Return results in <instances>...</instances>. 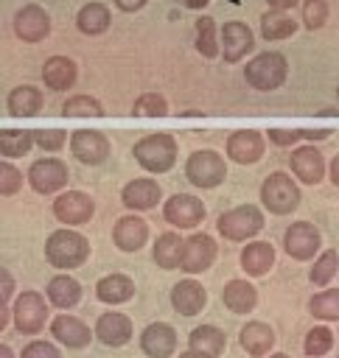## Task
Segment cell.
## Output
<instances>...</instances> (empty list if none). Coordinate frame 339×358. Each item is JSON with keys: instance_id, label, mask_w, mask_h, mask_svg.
Returning a JSON list of instances; mask_svg holds the SVG:
<instances>
[{"instance_id": "obj_1", "label": "cell", "mask_w": 339, "mask_h": 358, "mask_svg": "<svg viewBox=\"0 0 339 358\" xmlns=\"http://www.w3.org/2000/svg\"><path fill=\"white\" fill-rule=\"evenodd\" d=\"M87 238L73 232V229H56L50 238H48V246H45V255L48 260L56 266V268H76L87 260Z\"/></svg>"}, {"instance_id": "obj_2", "label": "cell", "mask_w": 339, "mask_h": 358, "mask_svg": "<svg viewBox=\"0 0 339 358\" xmlns=\"http://www.w3.org/2000/svg\"><path fill=\"white\" fill-rule=\"evenodd\" d=\"M134 157H137V162H140L146 171L162 173V171H168V168L174 165V159H177V143H174L171 134L157 131V134L143 137V140L134 145Z\"/></svg>"}, {"instance_id": "obj_3", "label": "cell", "mask_w": 339, "mask_h": 358, "mask_svg": "<svg viewBox=\"0 0 339 358\" xmlns=\"http://www.w3.org/2000/svg\"><path fill=\"white\" fill-rule=\"evenodd\" d=\"M247 81L255 87V90H277L283 81H286V59L277 53V50H269V53H258L247 70H244Z\"/></svg>"}, {"instance_id": "obj_4", "label": "cell", "mask_w": 339, "mask_h": 358, "mask_svg": "<svg viewBox=\"0 0 339 358\" xmlns=\"http://www.w3.org/2000/svg\"><path fill=\"white\" fill-rule=\"evenodd\" d=\"M261 199L275 215H286L300 204V190L286 173H269L261 187Z\"/></svg>"}, {"instance_id": "obj_5", "label": "cell", "mask_w": 339, "mask_h": 358, "mask_svg": "<svg viewBox=\"0 0 339 358\" xmlns=\"http://www.w3.org/2000/svg\"><path fill=\"white\" fill-rule=\"evenodd\" d=\"M185 173L196 187H216L227 176V165L216 151L205 148V151H196V154L188 157Z\"/></svg>"}, {"instance_id": "obj_6", "label": "cell", "mask_w": 339, "mask_h": 358, "mask_svg": "<svg viewBox=\"0 0 339 358\" xmlns=\"http://www.w3.org/2000/svg\"><path fill=\"white\" fill-rule=\"evenodd\" d=\"M261 227H263V215L252 204L235 207V210H230V213H224L219 218V232L224 238H230V241H244V238L255 235Z\"/></svg>"}, {"instance_id": "obj_7", "label": "cell", "mask_w": 339, "mask_h": 358, "mask_svg": "<svg viewBox=\"0 0 339 358\" xmlns=\"http://www.w3.org/2000/svg\"><path fill=\"white\" fill-rule=\"evenodd\" d=\"M11 313H14L17 330L25 333V336H31V333H39V330H42L48 308H45V299H42L36 291H25V294L17 296Z\"/></svg>"}, {"instance_id": "obj_8", "label": "cell", "mask_w": 339, "mask_h": 358, "mask_svg": "<svg viewBox=\"0 0 339 358\" xmlns=\"http://www.w3.org/2000/svg\"><path fill=\"white\" fill-rule=\"evenodd\" d=\"M14 34L22 39V42H42L48 34H50V20H48V11L36 3L31 6H22L17 14H14Z\"/></svg>"}, {"instance_id": "obj_9", "label": "cell", "mask_w": 339, "mask_h": 358, "mask_svg": "<svg viewBox=\"0 0 339 358\" xmlns=\"http://www.w3.org/2000/svg\"><path fill=\"white\" fill-rule=\"evenodd\" d=\"M28 182L36 193H53L67 182V165L62 159H53V157L36 159L28 168Z\"/></svg>"}, {"instance_id": "obj_10", "label": "cell", "mask_w": 339, "mask_h": 358, "mask_svg": "<svg viewBox=\"0 0 339 358\" xmlns=\"http://www.w3.org/2000/svg\"><path fill=\"white\" fill-rule=\"evenodd\" d=\"M165 221L179 227V229H191L196 227L202 218H205V204L196 199V196H188V193H177L165 201Z\"/></svg>"}, {"instance_id": "obj_11", "label": "cell", "mask_w": 339, "mask_h": 358, "mask_svg": "<svg viewBox=\"0 0 339 358\" xmlns=\"http://www.w3.org/2000/svg\"><path fill=\"white\" fill-rule=\"evenodd\" d=\"M70 148H73V154H76L84 165H98V162H104L106 154H109L106 137H104L101 131H92V129H78V131H73Z\"/></svg>"}, {"instance_id": "obj_12", "label": "cell", "mask_w": 339, "mask_h": 358, "mask_svg": "<svg viewBox=\"0 0 339 358\" xmlns=\"http://www.w3.org/2000/svg\"><path fill=\"white\" fill-rule=\"evenodd\" d=\"M252 42L255 39H252V31L247 28V22H241V20L224 22V28H221V53L230 64L241 62L252 50Z\"/></svg>"}, {"instance_id": "obj_13", "label": "cell", "mask_w": 339, "mask_h": 358, "mask_svg": "<svg viewBox=\"0 0 339 358\" xmlns=\"http://www.w3.org/2000/svg\"><path fill=\"white\" fill-rule=\"evenodd\" d=\"M216 257V243L210 235H193L182 243V257H179V266L182 271H205Z\"/></svg>"}, {"instance_id": "obj_14", "label": "cell", "mask_w": 339, "mask_h": 358, "mask_svg": "<svg viewBox=\"0 0 339 358\" xmlns=\"http://www.w3.org/2000/svg\"><path fill=\"white\" fill-rule=\"evenodd\" d=\"M53 213L62 224H84L92 215V199L87 193H78V190L62 193L53 201Z\"/></svg>"}, {"instance_id": "obj_15", "label": "cell", "mask_w": 339, "mask_h": 358, "mask_svg": "<svg viewBox=\"0 0 339 358\" xmlns=\"http://www.w3.org/2000/svg\"><path fill=\"white\" fill-rule=\"evenodd\" d=\"M283 243H286V252H289L291 257L308 260V257L317 252V246H319V232H317L311 224L300 221V224H291V227L286 229Z\"/></svg>"}, {"instance_id": "obj_16", "label": "cell", "mask_w": 339, "mask_h": 358, "mask_svg": "<svg viewBox=\"0 0 339 358\" xmlns=\"http://www.w3.org/2000/svg\"><path fill=\"white\" fill-rule=\"evenodd\" d=\"M227 154L241 162V165H249V162H258L261 154H263V140L258 131L252 129H244V131H235L230 140H227Z\"/></svg>"}, {"instance_id": "obj_17", "label": "cell", "mask_w": 339, "mask_h": 358, "mask_svg": "<svg viewBox=\"0 0 339 358\" xmlns=\"http://www.w3.org/2000/svg\"><path fill=\"white\" fill-rule=\"evenodd\" d=\"M291 171L297 173V179H303L305 185H317L322 179V171H325V162H322V154L314 148V145H303V148H294L291 154Z\"/></svg>"}, {"instance_id": "obj_18", "label": "cell", "mask_w": 339, "mask_h": 358, "mask_svg": "<svg viewBox=\"0 0 339 358\" xmlns=\"http://www.w3.org/2000/svg\"><path fill=\"white\" fill-rule=\"evenodd\" d=\"M140 344H143V352L146 355H151V358H168L174 352V347H177V336H174V330L168 324L154 322V324H148L143 330Z\"/></svg>"}, {"instance_id": "obj_19", "label": "cell", "mask_w": 339, "mask_h": 358, "mask_svg": "<svg viewBox=\"0 0 339 358\" xmlns=\"http://www.w3.org/2000/svg\"><path fill=\"white\" fill-rule=\"evenodd\" d=\"M42 81L48 90H70L76 84V62L67 56H50L42 67Z\"/></svg>"}, {"instance_id": "obj_20", "label": "cell", "mask_w": 339, "mask_h": 358, "mask_svg": "<svg viewBox=\"0 0 339 358\" xmlns=\"http://www.w3.org/2000/svg\"><path fill=\"white\" fill-rule=\"evenodd\" d=\"M171 305L177 308V313L193 316V313H199L205 308V288L196 280H182L171 291Z\"/></svg>"}, {"instance_id": "obj_21", "label": "cell", "mask_w": 339, "mask_h": 358, "mask_svg": "<svg viewBox=\"0 0 339 358\" xmlns=\"http://www.w3.org/2000/svg\"><path fill=\"white\" fill-rule=\"evenodd\" d=\"M95 336L106 344V347H120L129 341L132 336V322L123 313H104L95 324Z\"/></svg>"}, {"instance_id": "obj_22", "label": "cell", "mask_w": 339, "mask_h": 358, "mask_svg": "<svg viewBox=\"0 0 339 358\" xmlns=\"http://www.w3.org/2000/svg\"><path fill=\"white\" fill-rule=\"evenodd\" d=\"M146 235H148L146 221H140V218H134V215L120 218V221L115 224V232H112L115 243H118L123 252H134V249H140V246L146 243Z\"/></svg>"}, {"instance_id": "obj_23", "label": "cell", "mask_w": 339, "mask_h": 358, "mask_svg": "<svg viewBox=\"0 0 339 358\" xmlns=\"http://www.w3.org/2000/svg\"><path fill=\"white\" fill-rule=\"evenodd\" d=\"M272 263H275V249H272V243H266V241L249 243V246H244V252H241V268H244L249 277L266 274V271L272 268Z\"/></svg>"}, {"instance_id": "obj_24", "label": "cell", "mask_w": 339, "mask_h": 358, "mask_svg": "<svg viewBox=\"0 0 339 358\" xmlns=\"http://www.w3.org/2000/svg\"><path fill=\"white\" fill-rule=\"evenodd\" d=\"M160 201V185L151 179H134L123 187V204L132 210H148Z\"/></svg>"}, {"instance_id": "obj_25", "label": "cell", "mask_w": 339, "mask_h": 358, "mask_svg": "<svg viewBox=\"0 0 339 358\" xmlns=\"http://www.w3.org/2000/svg\"><path fill=\"white\" fill-rule=\"evenodd\" d=\"M109 22H112V17H109V8H106L104 3H87V6H81L78 14H76V25H78V31L87 34V36L104 34V31L109 28Z\"/></svg>"}, {"instance_id": "obj_26", "label": "cell", "mask_w": 339, "mask_h": 358, "mask_svg": "<svg viewBox=\"0 0 339 358\" xmlns=\"http://www.w3.org/2000/svg\"><path fill=\"white\" fill-rule=\"evenodd\" d=\"M53 336L67 347H84L90 341V327L76 316H56L50 324Z\"/></svg>"}, {"instance_id": "obj_27", "label": "cell", "mask_w": 339, "mask_h": 358, "mask_svg": "<svg viewBox=\"0 0 339 358\" xmlns=\"http://www.w3.org/2000/svg\"><path fill=\"white\" fill-rule=\"evenodd\" d=\"M39 109H42V92H39L36 87L22 84V87H14V90L8 92V112H11V115H17V117H31V115H36Z\"/></svg>"}, {"instance_id": "obj_28", "label": "cell", "mask_w": 339, "mask_h": 358, "mask_svg": "<svg viewBox=\"0 0 339 358\" xmlns=\"http://www.w3.org/2000/svg\"><path fill=\"white\" fill-rule=\"evenodd\" d=\"M95 294H98V299H101V302H106V305H118V302L132 299L134 285H132V280H129V277H123V274H109V277L98 280Z\"/></svg>"}, {"instance_id": "obj_29", "label": "cell", "mask_w": 339, "mask_h": 358, "mask_svg": "<svg viewBox=\"0 0 339 358\" xmlns=\"http://www.w3.org/2000/svg\"><path fill=\"white\" fill-rule=\"evenodd\" d=\"M275 344V333L272 327H266L263 322H249L244 330H241V347L249 352V355H266Z\"/></svg>"}, {"instance_id": "obj_30", "label": "cell", "mask_w": 339, "mask_h": 358, "mask_svg": "<svg viewBox=\"0 0 339 358\" xmlns=\"http://www.w3.org/2000/svg\"><path fill=\"white\" fill-rule=\"evenodd\" d=\"M224 305L233 313H249L255 308V288L247 280H230L224 288Z\"/></svg>"}, {"instance_id": "obj_31", "label": "cell", "mask_w": 339, "mask_h": 358, "mask_svg": "<svg viewBox=\"0 0 339 358\" xmlns=\"http://www.w3.org/2000/svg\"><path fill=\"white\" fill-rule=\"evenodd\" d=\"M297 31V22L291 20V17H286V11H266L263 17H261V34H263V39H269V42H277V39H289L291 34Z\"/></svg>"}, {"instance_id": "obj_32", "label": "cell", "mask_w": 339, "mask_h": 358, "mask_svg": "<svg viewBox=\"0 0 339 358\" xmlns=\"http://www.w3.org/2000/svg\"><path fill=\"white\" fill-rule=\"evenodd\" d=\"M78 296H81V285L67 274H59L48 282V299L59 308H73L78 302Z\"/></svg>"}, {"instance_id": "obj_33", "label": "cell", "mask_w": 339, "mask_h": 358, "mask_svg": "<svg viewBox=\"0 0 339 358\" xmlns=\"http://www.w3.org/2000/svg\"><path fill=\"white\" fill-rule=\"evenodd\" d=\"M191 350L216 358L224 350V333L219 327H213V324H202V327H196L191 333Z\"/></svg>"}, {"instance_id": "obj_34", "label": "cell", "mask_w": 339, "mask_h": 358, "mask_svg": "<svg viewBox=\"0 0 339 358\" xmlns=\"http://www.w3.org/2000/svg\"><path fill=\"white\" fill-rule=\"evenodd\" d=\"M179 257H182V238L174 232L160 235L154 243V260L160 263V268H177Z\"/></svg>"}, {"instance_id": "obj_35", "label": "cell", "mask_w": 339, "mask_h": 358, "mask_svg": "<svg viewBox=\"0 0 339 358\" xmlns=\"http://www.w3.org/2000/svg\"><path fill=\"white\" fill-rule=\"evenodd\" d=\"M34 145V134L25 129H0V154L3 157H25Z\"/></svg>"}, {"instance_id": "obj_36", "label": "cell", "mask_w": 339, "mask_h": 358, "mask_svg": "<svg viewBox=\"0 0 339 358\" xmlns=\"http://www.w3.org/2000/svg\"><path fill=\"white\" fill-rule=\"evenodd\" d=\"M196 50L205 59H213L219 53V42H216V22L210 17H199L196 20Z\"/></svg>"}, {"instance_id": "obj_37", "label": "cell", "mask_w": 339, "mask_h": 358, "mask_svg": "<svg viewBox=\"0 0 339 358\" xmlns=\"http://www.w3.org/2000/svg\"><path fill=\"white\" fill-rule=\"evenodd\" d=\"M62 112L67 117H101L104 115V106L95 98H90V95H73L70 101H64Z\"/></svg>"}, {"instance_id": "obj_38", "label": "cell", "mask_w": 339, "mask_h": 358, "mask_svg": "<svg viewBox=\"0 0 339 358\" xmlns=\"http://www.w3.org/2000/svg\"><path fill=\"white\" fill-rule=\"evenodd\" d=\"M165 112H168V103L160 92H146L134 101V115L140 117H162Z\"/></svg>"}, {"instance_id": "obj_39", "label": "cell", "mask_w": 339, "mask_h": 358, "mask_svg": "<svg viewBox=\"0 0 339 358\" xmlns=\"http://www.w3.org/2000/svg\"><path fill=\"white\" fill-rule=\"evenodd\" d=\"M311 313L319 319H339V291H322L311 299Z\"/></svg>"}, {"instance_id": "obj_40", "label": "cell", "mask_w": 339, "mask_h": 358, "mask_svg": "<svg viewBox=\"0 0 339 358\" xmlns=\"http://www.w3.org/2000/svg\"><path fill=\"white\" fill-rule=\"evenodd\" d=\"M328 20V3L325 0H303V22L305 28L317 31Z\"/></svg>"}, {"instance_id": "obj_41", "label": "cell", "mask_w": 339, "mask_h": 358, "mask_svg": "<svg viewBox=\"0 0 339 358\" xmlns=\"http://www.w3.org/2000/svg\"><path fill=\"white\" fill-rule=\"evenodd\" d=\"M331 341H333V336H331L328 327H314V330L305 336V352H308L311 358H319V355H325V352L331 350Z\"/></svg>"}, {"instance_id": "obj_42", "label": "cell", "mask_w": 339, "mask_h": 358, "mask_svg": "<svg viewBox=\"0 0 339 358\" xmlns=\"http://www.w3.org/2000/svg\"><path fill=\"white\" fill-rule=\"evenodd\" d=\"M336 268H339V257H336V252H325V255L317 260V266L311 268V282L325 285V282L336 274Z\"/></svg>"}, {"instance_id": "obj_43", "label": "cell", "mask_w": 339, "mask_h": 358, "mask_svg": "<svg viewBox=\"0 0 339 358\" xmlns=\"http://www.w3.org/2000/svg\"><path fill=\"white\" fill-rule=\"evenodd\" d=\"M31 134H34V143L39 148H45V151H59L64 145V140H67V131L64 129H36Z\"/></svg>"}, {"instance_id": "obj_44", "label": "cell", "mask_w": 339, "mask_h": 358, "mask_svg": "<svg viewBox=\"0 0 339 358\" xmlns=\"http://www.w3.org/2000/svg\"><path fill=\"white\" fill-rule=\"evenodd\" d=\"M20 187H22V173L11 162L0 159V196H11Z\"/></svg>"}, {"instance_id": "obj_45", "label": "cell", "mask_w": 339, "mask_h": 358, "mask_svg": "<svg viewBox=\"0 0 339 358\" xmlns=\"http://www.w3.org/2000/svg\"><path fill=\"white\" fill-rule=\"evenodd\" d=\"M22 358H62L59 350L48 341H31L25 350H22Z\"/></svg>"}, {"instance_id": "obj_46", "label": "cell", "mask_w": 339, "mask_h": 358, "mask_svg": "<svg viewBox=\"0 0 339 358\" xmlns=\"http://www.w3.org/2000/svg\"><path fill=\"white\" fill-rule=\"evenodd\" d=\"M269 137H272V143H275V145H291L300 134H297V131H291V129H272V131H269Z\"/></svg>"}, {"instance_id": "obj_47", "label": "cell", "mask_w": 339, "mask_h": 358, "mask_svg": "<svg viewBox=\"0 0 339 358\" xmlns=\"http://www.w3.org/2000/svg\"><path fill=\"white\" fill-rule=\"evenodd\" d=\"M14 294V277H11V271L8 268H3L0 266V299H6L8 302V296Z\"/></svg>"}, {"instance_id": "obj_48", "label": "cell", "mask_w": 339, "mask_h": 358, "mask_svg": "<svg viewBox=\"0 0 339 358\" xmlns=\"http://www.w3.org/2000/svg\"><path fill=\"white\" fill-rule=\"evenodd\" d=\"M146 3H148V0H115V6H118L120 11H129V14H132V11H140Z\"/></svg>"}, {"instance_id": "obj_49", "label": "cell", "mask_w": 339, "mask_h": 358, "mask_svg": "<svg viewBox=\"0 0 339 358\" xmlns=\"http://www.w3.org/2000/svg\"><path fill=\"white\" fill-rule=\"evenodd\" d=\"M300 137H305V140H325L328 134H331V129H303V131H297Z\"/></svg>"}, {"instance_id": "obj_50", "label": "cell", "mask_w": 339, "mask_h": 358, "mask_svg": "<svg viewBox=\"0 0 339 358\" xmlns=\"http://www.w3.org/2000/svg\"><path fill=\"white\" fill-rule=\"evenodd\" d=\"M294 6H297V0H269V8H275V11H289Z\"/></svg>"}, {"instance_id": "obj_51", "label": "cell", "mask_w": 339, "mask_h": 358, "mask_svg": "<svg viewBox=\"0 0 339 358\" xmlns=\"http://www.w3.org/2000/svg\"><path fill=\"white\" fill-rule=\"evenodd\" d=\"M6 324H8V305H6V299H0V333Z\"/></svg>"}, {"instance_id": "obj_52", "label": "cell", "mask_w": 339, "mask_h": 358, "mask_svg": "<svg viewBox=\"0 0 339 358\" xmlns=\"http://www.w3.org/2000/svg\"><path fill=\"white\" fill-rule=\"evenodd\" d=\"M177 3H182L185 8H205L210 0H177Z\"/></svg>"}, {"instance_id": "obj_53", "label": "cell", "mask_w": 339, "mask_h": 358, "mask_svg": "<svg viewBox=\"0 0 339 358\" xmlns=\"http://www.w3.org/2000/svg\"><path fill=\"white\" fill-rule=\"evenodd\" d=\"M331 179L339 185V157H333V162H331Z\"/></svg>"}, {"instance_id": "obj_54", "label": "cell", "mask_w": 339, "mask_h": 358, "mask_svg": "<svg viewBox=\"0 0 339 358\" xmlns=\"http://www.w3.org/2000/svg\"><path fill=\"white\" fill-rule=\"evenodd\" d=\"M0 358H14L11 347H8V344H3V341H0Z\"/></svg>"}, {"instance_id": "obj_55", "label": "cell", "mask_w": 339, "mask_h": 358, "mask_svg": "<svg viewBox=\"0 0 339 358\" xmlns=\"http://www.w3.org/2000/svg\"><path fill=\"white\" fill-rule=\"evenodd\" d=\"M179 358H210V355H205V352H196V350H191V352H182Z\"/></svg>"}, {"instance_id": "obj_56", "label": "cell", "mask_w": 339, "mask_h": 358, "mask_svg": "<svg viewBox=\"0 0 339 358\" xmlns=\"http://www.w3.org/2000/svg\"><path fill=\"white\" fill-rule=\"evenodd\" d=\"M272 358H289V355H283V352H277V355H272Z\"/></svg>"}]
</instances>
